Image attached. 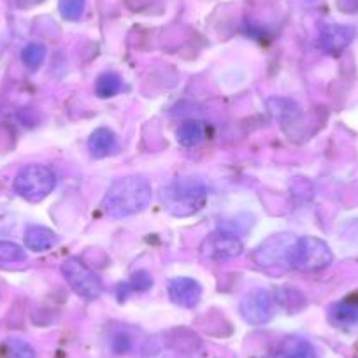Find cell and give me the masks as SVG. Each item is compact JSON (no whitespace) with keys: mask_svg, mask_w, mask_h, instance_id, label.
I'll return each instance as SVG.
<instances>
[{"mask_svg":"<svg viewBox=\"0 0 358 358\" xmlns=\"http://www.w3.org/2000/svg\"><path fill=\"white\" fill-rule=\"evenodd\" d=\"M330 322L337 327H351L358 323V299H344L330 308Z\"/></svg>","mask_w":358,"mask_h":358,"instance_id":"obj_15","label":"cell"},{"mask_svg":"<svg viewBox=\"0 0 358 358\" xmlns=\"http://www.w3.org/2000/svg\"><path fill=\"white\" fill-rule=\"evenodd\" d=\"M169 297L179 308L192 309L202 297V287L192 278H174L169 281Z\"/></svg>","mask_w":358,"mask_h":358,"instance_id":"obj_10","label":"cell"},{"mask_svg":"<svg viewBox=\"0 0 358 358\" xmlns=\"http://www.w3.org/2000/svg\"><path fill=\"white\" fill-rule=\"evenodd\" d=\"M116 148H118V137L108 127L95 129L88 139V151L94 158L108 157V155L115 153Z\"/></svg>","mask_w":358,"mask_h":358,"instance_id":"obj_11","label":"cell"},{"mask_svg":"<svg viewBox=\"0 0 358 358\" xmlns=\"http://www.w3.org/2000/svg\"><path fill=\"white\" fill-rule=\"evenodd\" d=\"M27 260V253L22 246L11 241H0V267L11 264H20Z\"/></svg>","mask_w":358,"mask_h":358,"instance_id":"obj_18","label":"cell"},{"mask_svg":"<svg viewBox=\"0 0 358 358\" xmlns=\"http://www.w3.org/2000/svg\"><path fill=\"white\" fill-rule=\"evenodd\" d=\"M295 241L290 234H278V236L268 237L265 243L260 244V248L255 253V260L262 267H271V265H280L287 262L288 251H290L292 243Z\"/></svg>","mask_w":358,"mask_h":358,"instance_id":"obj_8","label":"cell"},{"mask_svg":"<svg viewBox=\"0 0 358 358\" xmlns=\"http://www.w3.org/2000/svg\"><path fill=\"white\" fill-rule=\"evenodd\" d=\"M355 36H357V30L351 25H325L320 32L318 44L325 53L329 55H339L353 43Z\"/></svg>","mask_w":358,"mask_h":358,"instance_id":"obj_9","label":"cell"},{"mask_svg":"<svg viewBox=\"0 0 358 358\" xmlns=\"http://www.w3.org/2000/svg\"><path fill=\"white\" fill-rule=\"evenodd\" d=\"M25 246L32 251H48L53 246H57L58 236L51 229L43 225H30L29 229L25 230Z\"/></svg>","mask_w":358,"mask_h":358,"instance_id":"obj_12","label":"cell"},{"mask_svg":"<svg viewBox=\"0 0 358 358\" xmlns=\"http://www.w3.org/2000/svg\"><path fill=\"white\" fill-rule=\"evenodd\" d=\"M22 60L30 71H36L46 60V48L41 43H30L29 46H25V50L22 51Z\"/></svg>","mask_w":358,"mask_h":358,"instance_id":"obj_20","label":"cell"},{"mask_svg":"<svg viewBox=\"0 0 358 358\" xmlns=\"http://www.w3.org/2000/svg\"><path fill=\"white\" fill-rule=\"evenodd\" d=\"M239 311L243 318L251 325H264L276 315V301L271 292L264 290V288H255L241 299Z\"/></svg>","mask_w":358,"mask_h":358,"instance_id":"obj_6","label":"cell"},{"mask_svg":"<svg viewBox=\"0 0 358 358\" xmlns=\"http://www.w3.org/2000/svg\"><path fill=\"white\" fill-rule=\"evenodd\" d=\"M62 274L69 287L85 301H95L102 294V281L90 267H86L78 257L65 258L62 264Z\"/></svg>","mask_w":358,"mask_h":358,"instance_id":"obj_5","label":"cell"},{"mask_svg":"<svg viewBox=\"0 0 358 358\" xmlns=\"http://www.w3.org/2000/svg\"><path fill=\"white\" fill-rule=\"evenodd\" d=\"M6 348L11 358H36V351L29 343L22 339H8Z\"/></svg>","mask_w":358,"mask_h":358,"instance_id":"obj_22","label":"cell"},{"mask_svg":"<svg viewBox=\"0 0 358 358\" xmlns=\"http://www.w3.org/2000/svg\"><path fill=\"white\" fill-rule=\"evenodd\" d=\"M208 136V127L201 120H188L176 130V141L185 148H195Z\"/></svg>","mask_w":358,"mask_h":358,"instance_id":"obj_14","label":"cell"},{"mask_svg":"<svg viewBox=\"0 0 358 358\" xmlns=\"http://www.w3.org/2000/svg\"><path fill=\"white\" fill-rule=\"evenodd\" d=\"M268 109L273 113V116L280 122L285 120H294L299 115V108L294 101L288 99H271L268 101Z\"/></svg>","mask_w":358,"mask_h":358,"instance_id":"obj_19","label":"cell"},{"mask_svg":"<svg viewBox=\"0 0 358 358\" xmlns=\"http://www.w3.org/2000/svg\"><path fill=\"white\" fill-rule=\"evenodd\" d=\"M334 260V253L323 239L313 236L295 237L288 251L287 264L301 273H316L329 267Z\"/></svg>","mask_w":358,"mask_h":358,"instance_id":"obj_3","label":"cell"},{"mask_svg":"<svg viewBox=\"0 0 358 358\" xmlns=\"http://www.w3.org/2000/svg\"><path fill=\"white\" fill-rule=\"evenodd\" d=\"M153 190L143 176H125L108 188L101 202L102 211L111 218H129L139 215L150 206Z\"/></svg>","mask_w":358,"mask_h":358,"instance_id":"obj_1","label":"cell"},{"mask_svg":"<svg viewBox=\"0 0 358 358\" xmlns=\"http://www.w3.org/2000/svg\"><path fill=\"white\" fill-rule=\"evenodd\" d=\"M123 79L118 72H102L95 81V94L101 99H111L122 92Z\"/></svg>","mask_w":358,"mask_h":358,"instance_id":"obj_16","label":"cell"},{"mask_svg":"<svg viewBox=\"0 0 358 358\" xmlns=\"http://www.w3.org/2000/svg\"><path fill=\"white\" fill-rule=\"evenodd\" d=\"M153 287V278L146 271H137L136 274H132L129 281L122 283L118 287V299L120 301H125L130 294L134 292H148Z\"/></svg>","mask_w":358,"mask_h":358,"instance_id":"obj_17","label":"cell"},{"mask_svg":"<svg viewBox=\"0 0 358 358\" xmlns=\"http://www.w3.org/2000/svg\"><path fill=\"white\" fill-rule=\"evenodd\" d=\"M243 243L237 236L227 230H216L209 234L201 244V257L211 262H225L243 255Z\"/></svg>","mask_w":358,"mask_h":358,"instance_id":"obj_7","label":"cell"},{"mask_svg":"<svg viewBox=\"0 0 358 358\" xmlns=\"http://www.w3.org/2000/svg\"><path fill=\"white\" fill-rule=\"evenodd\" d=\"M274 358H316V351L304 337L290 336L280 344Z\"/></svg>","mask_w":358,"mask_h":358,"instance_id":"obj_13","label":"cell"},{"mask_svg":"<svg viewBox=\"0 0 358 358\" xmlns=\"http://www.w3.org/2000/svg\"><path fill=\"white\" fill-rule=\"evenodd\" d=\"M15 192L29 202H41L53 194L57 174L46 165H27L15 178Z\"/></svg>","mask_w":358,"mask_h":358,"instance_id":"obj_4","label":"cell"},{"mask_svg":"<svg viewBox=\"0 0 358 358\" xmlns=\"http://www.w3.org/2000/svg\"><path fill=\"white\" fill-rule=\"evenodd\" d=\"M208 187L201 179L181 178L162 190V202L174 216H190L204 206Z\"/></svg>","mask_w":358,"mask_h":358,"instance_id":"obj_2","label":"cell"},{"mask_svg":"<svg viewBox=\"0 0 358 358\" xmlns=\"http://www.w3.org/2000/svg\"><path fill=\"white\" fill-rule=\"evenodd\" d=\"M130 348V339L125 336V334H118L113 341V350L118 351V353H125Z\"/></svg>","mask_w":358,"mask_h":358,"instance_id":"obj_23","label":"cell"},{"mask_svg":"<svg viewBox=\"0 0 358 358\" xmlns=\"http://www.w3.org/2000/svg\"><path fill=\"white\" fill-rule=\"evenodd\" d=\"M58 9H60V15L64 20L78 22L85 15L86 0H60L58 2Z\"/></svg>","mask_w":358,"mask_h":358,"instance_id":"obj_21","label":"cell"}]
</instances>
